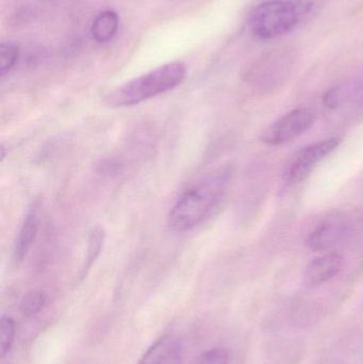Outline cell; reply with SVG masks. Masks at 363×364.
<instances>
[{
  "mask_svg": "<svg viewBox=\"0 0 363 364\" xmlns=\"http://www.w3.org/2000/svg\"><path fill=\"white\" fill-rule=\"evenodd\" d=\"M119 19L114 11L107 10L98 14L92 23L91 33L98 43H107L114 38L119 30Z\"/></svg>",
  "mask_w": 363,
  "mask_h": 364,
  "instance_id": "11",
  "label": "cell"
},
{
  "mask_svg": "<svg viewBox=\"0 0 363 364\" xmlns=\"http://www.w3.org/2000/svg\"><path fill=\"white\" fill-rule=\"evenodd\" d=\"M46 293L40 290H32L26 293L19 304V310L26 318L36 316L46 305Z\"/></svg>",
  "mask_w": 363,
  "mask_h": 364,
  "instance_id": "13",
  "label": "cell"
},
{
  "mask_svg": "<svg viewBox=\"0 0 363 364\" xmlns=\"http://www.w3.org/2000/svg\"><path fill=\"white\" fill-rule=\"evenodd\" d=\"M19 58V47L14 43H2L0 46V75L6 76L11 72Z\"/></svg>",
  "mask_w": 363,
  "mask_h": 364,
  "instance_id": "15",
  "label": "cell"
},
{
  "mask_svg": "<svg viewBox=\"0 0 363 364\" xmlns=\"http://www.w3.org/2000/svg\"><path fill=\"white\" fill-rule=\"evenodd\" d=\"M315 119L317 114L313 109H296L277 119L268 129L264 130L261 136L262 142L272 146L286 144L313 127Z\"/></svg>",
  "mask_w": 363,
  "mask_h": 364,
  "instance_id": "5",
  "label": "cell"
},
{
  "mask_svg": "<svg viewBox=\"0 0 363 364\" xmlns=\"http://www.w3.org/2000/svg\"><path fill=\"white\" fill-rule=\"evenodd\" d=\"M288 63L285 53H270L256 68V79L258 83H264L266 87L272 83H278L287 74Z\"/></svg>",
  "mask_w": 363,
  "mask_h": 364,
  "instance_id": "10",
  "label": "cell"
},
{
  "mask_svg": "<svg viewBox=\"0 0 363 364\" xmlns=\"http://www.w3.org/2000/svg\"><path fill=\"white\" fill-rule=\"evenodd\" d=\"M353 91V87H347V85H339L332 87L326 92L323 96V104L326 108L337 109L345 102V98Z\"/></svg>",
  "mask_w": 363,
  "mask_h": 364,
  "instance_id": "18",
  "label": "cell"
},
{
  "mask_svg": "<svg viewBox=\"0 0 363 364\" xmlns=\"http://www.w3.org/2000/svg\"><path fill=\"white\" fill-rule=\"evenodd\" d=\"M340 139L330 138L300 149L288 161L283 171V181L288 184L304 181L322 160L338 149Z\"/></svg>",
  "mask_w": 363,
  "mask_h": 364,
  "instance_id": "4",
  "label": "cell"
},
{
  "mask_svg": "<svg viewBox=\"0 0 363 364\" xmlns=\"http://www.w3.org/2000/svg\"><path fill=\"white\" fill-rule=\"evenodd\" d=\"M249 23L258 38H274L291 31L300 21L291 0H272L256 6Z\"/></svg>",
  "mask_w": 363,
  "mask_h": 364,
  "instance_id": "3",
  "label": "cell"
},
{
  "mask_svg": "<svg viewBox=\"0 0 363 364\" xmlns=\"http://www.w3.org/2000/svg\"><path fill=\"white\" fill-rule=\"evenodd\" d=\"M230 179V168H220L187 188L168 212V226L183 232L202 224L221 205Z\"/></svg>",
  "mask_w": 363,
  "mask_h": 364,
  "instance_id": "1",
  "label": "cell"
},
{
  "mask_svg": "<svg viewBox=\"0 0 363 364\" xmlns=\"http://www.w3.org/2000/svg\"><path fill=\"white\" fill-rule=\"evenodd\" d=\"M187 68L180 61L164 64L142 76L136 77L106 96L111 108L134 106L178 87L185 78Z\"/></svg>",
  "mask_w": 363,
  "mask_h": 364,
  "instance_id": "2",
  "label": "cell"
},
{
  "mask_svg": "<svg viewBox=\"0 0 363 364\" xmlns=\"http://www.w3.org/2000/svg\"><path fill=\"white\" fill-rule=\"evenodd\" d=\"M298 13L300 23L309 21L321 12L325 6L326 0H291Z\"/></svg>",
  "mask_w": 363,
  "mask_h": 364,
  "instance_id": "14",
  "label": "cell"
},
{
  "mask_svg": "<svg viewBox=\"0 0 363 364\" xmlns=\"http://www.w3.org/2000/svg\"><path fill=\"white\" fill-rule=\"evenodd\" d=\"M15 337V322L11 316H4L0 320V355L6 357L12 348Z\"/></svg>",
  "mask_w": 363,
  "mask_h": 364,
  "instance_id": "16",
  "label": "cell"
},
{
  "mask_svg": "<svg viewBox=\"0 0 363 364\" xmlns=\"http://www.w3.org/2000/svg\"><path fill=\"white\" fill-rule=\"evenodd\" d=\"M345 232V229L342 224L328 220L320 225L309 235L307 245L313 252H325L337 245L342 239Z\"/></svg>",
  "mask_w": 363,
  "mask_h": 364,
  "instance_id": "9",
  "label": "cell"
},
{
  "mask_svg": "<svg viewBox=\"0 0 363 364\" xmlns=\"http://www.w3.org/2000/svg\"><path fill=\"white\" fill-rule=\"evenodd\" d=\"M345 264V259L337 252L323 255L311 261L303 274V284L306 288H315L338 275Z\"/></svg>",
  "mask_w": 363,
  "mask_h": 364,
  "instance_id": "6",
  "label": "cell"
},
{
  "mask_svg": "<svg viewBox=\"0 0 363 364\" xmlns=\"http://www.w3.org/2000/svg\"><path fill=\"white\" fill-rule=\"evenodd\" d=\"M230 353L226 348H215L198 355L190 364H229Z\"/></svg>",
  "mask_w": 363,
  "mask_h": 364,
  "instance_id": "17",
  "label": "cell"
},
{
  "mask_svg": "<svg viewBox=\"0 0 363 364\" xmlns=\"http://www.w3.org/2000/svg\"><path fill=\"white\" fill-rule=\"evenodd\" d=\"M38 230V205H34L26 214L18 233H17L16 239H15L14 247H13V258H14L15 262H23V259L27 257L28 252L31 250L32 245L36 241Z\"/></svg>",
  "mask_w": 363,
  "mask_h": 364,
  "instance_id": "8",
  "label": "cell"
},
{
  "mask_svg": "<svg viewBox=\"0 0 363 364\" xmlns=\"http://www.w3.org/2000/svg\"><path fill=\"white\" fill-rule=\"evenodd\" d=\"M104 241H106V231L104 227H94L87 239V256L81 267V277H85L92 267L95 264L96 260L104 250Z\"/></svg>",
  "mask_w": 363,
  "mask_h": 364,
  "instance_id": "12",
  "label": "cell"
},
{
  "mask_svg": "<svg viewBox=\"0 0 363 364\" xmlns=\"http://www.w3.org/2000/svg\"><path fill=\"white\" fill-rule=\"evenodd\" d=\"M138 364H183V343L175 336H164L145 352Z\"/></svg>",
  "mask_w": 363,
  "mask_h": 364,
  "instance_id": "7",
  "label": "cell"
}]
</instances>
